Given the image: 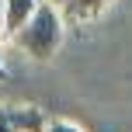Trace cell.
Segmentation results:
<instances>
[{
  "mask_svg": "<svg viewBox=\"0 0 132 132\" xmlns=\"http://www.w3.org/2000/svg\"><path fill=\"white\" fill-rule=\"evenodd\" d=\"M42 0H4V38H14Z\"/></svg>",
  "mask_w": 132,
  "mask_h": 132,
  "instance_id": "3957f363",
  "label": "cell"
},
{
  "mask_svg": "<svg viewBox=\"0 0 132 132\" xmlns=\"http://www.w3.org/2000/svg\"><path fill=\"white\" fill-rule=\"evenodd\" d=\"M4 42L7 38H4V0H0V45H4Z\"/></svg>",
  "mask_w": 132,
  "mask_h": 132,
  "instance_id": "52a82bcc",
  "label": "cell"
},
{
  "mask_svg": "<svg viewBox=\"0 0 132 132\" xmlns=\"http://www.w3.org/2000/svg\"><path fill=\"white\" fill-rule=\"evenodd\" d=\"M49 118L31 104H0V132H45Z\"/></svg>",
  "mask_w": 132,
  "mask_h": 132,
  "instance_id": "7a4b0ae2",
  "label": "cell"
},
{
  "mask_svg": "<svg viewBox=\"0 0 132 132\" xmlns=\"http://www.w3.org/2000/svg\"><path fill=\"white\" fill-rule=\"evenodd\" d=\"M45 132H84L80 125H73V122H49Z\"/></svg>",
  "mask_w": 132,
  "mask_h": 132,
  "instance_id": "5b68a950",
  "label": "cell"
},
{
  "mask_svg": "<svg viewBox=\"0 0 132 132\" xmlns=\"http://www.w3.org/2000/svg\"><path fill=\"white\" fill-rule=\"evenodd\" d=\"M7 77H11V73H7V66L0 63V84H7Z\"/></svg>",
  "mask_w": 132,
  "mask_h": 132,
  "instance_id": "ba28073f",
  "label": "cell"
},
{
  "mask_svg": "<svg viewBox=\"0 0 132 132\" xmlns=\"http://www.w3.org/2000/svg\"><path fill=\"white\" fill-rule=\"evenodd\" d=\"M111 4V0H70V18L73 21H94V18H101V11Z\"/></svg>",
  "mask_w": 132,
  "mask_h": 132,
  "instance_id": "277c9868",
  "label": "cell"
},
{
  "mask_svg": "<svg viewBox=\"0 0 132 132\" xmlns=\"http://www.w3.org/2000/svg\"><path fill=\"white\" fill-rule=\"evenodd\" d=\"M11 42L24 56H31V59H38V63L52 59V56L59 52V45H63V14H59V7L38 4L35 14L28 18V24L21 28Z\"/></svg>",
  "mask_w": 132,
  "mask_h": 132,
  "instance_id": "6da1fadb",
  "label": "cell"
},
{
  "mask_svg": "<svg viewBox=\"0 0 132 132\" xmlns=\"http://www.w3.org/2000/svg\"><path fill=\"white\" fill-rule=\"evenodd\" d=\"M42 4H52V7H59V11H66V7H70V0H42Z\"/></svg>",
  "mask_w": 132,
  "mask_h": 132,
  "instance_id": "8992f818",
  "label": "cell"
}]
</instances>
